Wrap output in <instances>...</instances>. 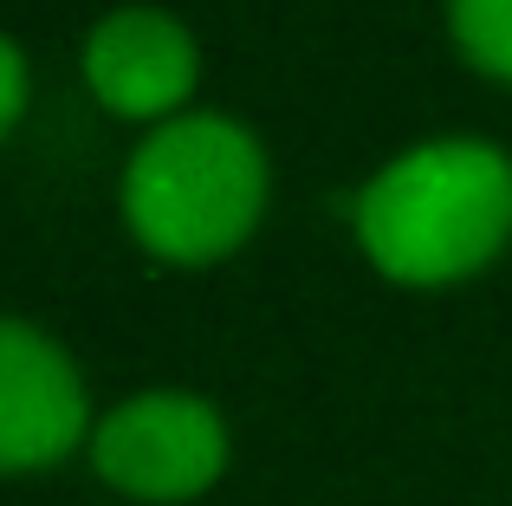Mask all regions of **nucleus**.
I'll list each match as a JSON object with an SVG mask.
<instances>
[{"label": "nucleus", "mask_w": 512, "mask_h": 506, "mask_svg": "<svg viewBox=\"0 0 512 506\" xmlns=\"http://www.w3.org/2000/svg\"><path fill=\"white\" fill-rule=\"evenodd\" d=\"M448 13L467 59L512 85V0H448Z\"/></svg>", "instance_id": "nucleus-6"}, {"label": "nucleus", "mask_w": 512, "mask_h": 506, "mask_svg": "<svg viewBox=\"0 0 512 506\" xmlns=\"http://www.w3.org/2000/svg\"><path fill=\"white\" fill-rule=\"evenodd\" d=\"M20 104H26V59H20V46H13V39H0V137L13 130Z\"/></svg>", "instance_id": "nucleus-7"}, {"label": "nucleus", "mask_w": 512, "mask_h": 506, "mask_svg": "<svg viewBox=\"0 0 512 506\" xmlns=\"http://www.w3.org/2000/svg\"><path fill=\"white\" fill-rule=\"evenodd\" d=\"M85 455L111 494L137 506H188L227 474L234 442H227V422L208 396L143 390L124 396L111 416H98Z\"/></svg>", "instance_id": "nucleus-3"}, {"label": "nucleus", "mask_w": 512, "mask_h": 506, "mask_svg": "<svg viewBox=\"0 0 512 506\" xmlns=\"http://www.w3.org/2000/svg\"><path fill=\"white\" fill-rule=\"evenodd\" d=\"M266 156L227 117H169L124 169V221L156 260L201 266L253 234Z\"/></svg>", "instance_id": "nucleus-2"}, {"label": "nucleus", "mask_w": 512, "mask_h": 506, "mask_svg": "<svg viewBox=\"0 0 512 506\" xmlns=\"http://www.w3.org/2000/svg\"><path fill=\"white\" fill-rule=\"evenodd\" d=\"M78 364L26 318H0V474H46L91 442Z\"/></svg>", "instance_id": "nucleus-4"}, {"label": "nucleus", "mask_w": 512, "mask_h": 506, "mask_svg": "<svg viewBox=\"0 0 512 506\" xmlns=\"http://www.w3.org/2000/svg\"><path fill=\"white\" fill-rule=\"evenodd\" d=\"M85 78L117 117H169L195 91V39L156 7H124L91 33Z\"/></svg>", "instance_id": "nucleus-5"}, {"label": "nucleus", "mask_w": 512, "mask_h": 506, "mask_svg": "<svg viewBox=\"0 0 512 506\" xmlns=\"http://www.w3.org/2000/svg\"><path fill=\"white\" fill-rule=\"evenodd\" d=\"M512 234V163L493 143H422L357 195V241L396 286H454Z\"/></svg>", "instance_id": "nucleus-1"}]
</instances>
